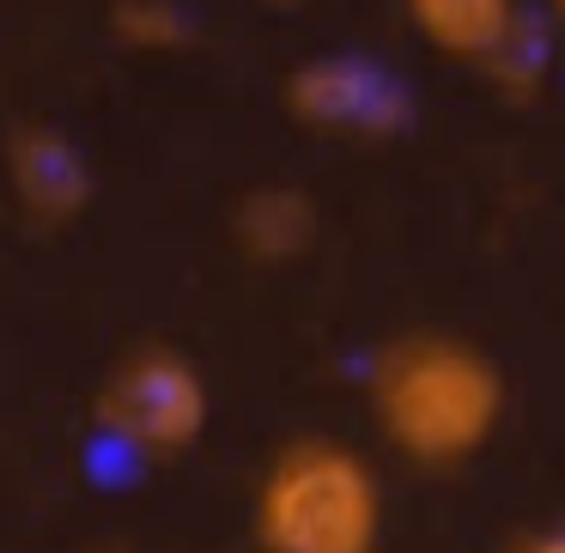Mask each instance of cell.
<instances>
[{"label":"cell","mask_w":565,"mask_h":553,"mask_svg":"<svg viewBox=\"0 0 565 553\" xmlns=\"http://www.w3.org/2000/svg\"><path fill=\"white\" fill-rule=\"evenodd\" d=\"M371 419L395 456L450 475L492 444L504 419V377L462 334H395L371 359Z\"/></svg>","instance_id":"1"},{"label":"cell","mask_w":565,"mask_h":553,"mask_svg":"<svg viewBox=\"0 0 565 553\" xmlns=\"http://www.w3.org/2000/svg\"><path fill=\"white\" fill-rule=\"evenodd\" d=\"M249 529L262 553H377V468L341 438H292L262 468Z\"/></svg>","instance_id":"2"},{"label":"cell","mask_w":565,"mask_h":553,"mask_svg":"<svg viewBox=\"0 0 565 553\" xmlns=\"http://www.w3.org/2000/svg\"><path fill=\"white\" fill-rule=\"evenodd\" d=\"M213 419L207 377L177 347H140L104 377L98 426L135 456H183Z\"/></svg>","instance_id":"3"},{"label":"cell","mask_w":565,"mask_h":553,"mask_svg":"<svg viewBox=\"0 0 565 553\" xmlns=\"http://www.w3.org/2000/svg\"><path fill=\"white\" fill-rule=\"evenodd\" d=\"M286 116L298 128H317V135H347V140H383L402 135L414 104H407L402 79L383 74L377 62H359V55H317V62H298L280 86Z\"/></svg>","instance_id":"4"},{"label":"cell","mask_w":565,"mask_h":553,"mask_svg":"<svg viewBox=\"0 0 565 553\" xmlns=\"http://www.w3.org/2000/svg\"><path fill=\"white\" fill-rule=\"evenodd\" d=\"M7 183H13L19 208L38 225H67L92 201V164L67 135H55L43 123H25L7 140Z\"/></svg>","instance_id":"5"},{"label":"cell","mask_w":565,"mask_h":553,"mask_svg":"<svg viewBox=\"0 0 565 553\" xmlns=\"http://www.w3.org/2000/svg\"><path fill=\"white\" fill-rule=\"evenodd\" d=\"M317 201L292 183H262L232 208V244L256 268H286L317 244Z\"/></svg>","instance_id":"6"},{"label":"cell","mask_w":565,"mask_h":553,"mask_svg":"<svg viewBox=\"0 0 565 553\" xmlns=\"http://www.w3.org/2000/svg\"><path fill=\"white\" fill-rule=\"evenodd\" d=\"M402 7H407V25H414L438 55H450V62H480V67H487V55L499 50V43L511 38V25L523 19L516 0H402Z\"/></svg>","instance_id":"7"},{"label":"cell","mask_w":565,"mask_h":553,"mask_svg":"<svg viewBox=\"0 0 565 553\" xmlns=\"http://www.w3.org/2000/svg\"><path fill=\"white\" fill-rule=\"evenodd\" d=\"M110 31L128 43V50H177V43L189 38L183 13H177L171 0H116Z\"/></svg>","instance_id":"8"},{"label":"cell","mask_w":565,"mask_h":553,"mask_svg":"<svg viewBox=\"0 0 565 553\" xmlns=\"http://www.w3.org/2000/svg\"><path fill=\"white\" fill-rule=\"evenodd\" d=\"M541 62H547V43H541V31L516 19L511 38H504L499 50L487 55V74L499 79L504 92H516V98H523V92H535V86H541Z\"/></svg>","instance_id":"9"},{"label":"cell","mask_w":565,"mask_h":553,"mask_svg":"<svg viewBox=\"0 0 565 553\" xmlns=\"http://www.w3.org/2000/svg\"><path fill=\"white\" fill-rule=\"evenodd\" d=\"M504 553H565V523L559 529H535V535H516Z\"/></svg>","instance_id":"10"},{"label":"cell","mask_w":565,"mask_h":553,"mask_svg":"<svg viewBox=\"0 0 565 553\" xmlns=\"http://www.w3.org/2000/svg\"><path fill=\"white\" fill-rule=\"evenodd\" d=\"M86 553H128V547H86Z\"/></svg>","instance_id":"11"},{"label":"cell","mask_w":565,"mask_h":553,"mask_svg":"<svg viewBox=\"0 0 565 553\" xmlns=\"http://www.w3.org/2000/svg\"><path fill=\"white\" fill-rule=\"evenodd\" d=\"M553 13H559V25H565V0H553Z\"/></svg>","instance_id":"12"}]
</instances>
